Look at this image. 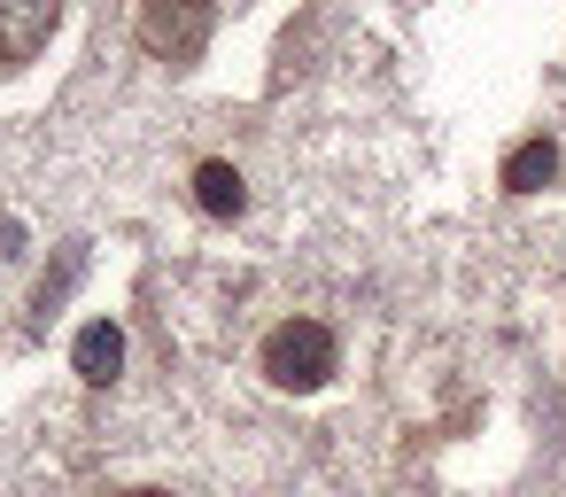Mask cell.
<instances>
[{
	"mask_svg": "<svg viewBox=\"0 0 566 497\" xmlns=\"http://www.w3.org/2000/svg\"><path fill=\"white\" fill-rule=\"evenodd\" d=\"M256 365H264V381L287 389V396H318V389L342 373V342H334V327H318V319H280V327L264 334Z\"/></svg>",
	"mask_w": 566,
	"mask_h": 497,
	"instance_id": "6da1fadb",
	"label": "cell"
},
{
	"mask_svg": "<svg viewBox=\"0 0 566 497\" xmlns=\"http://www.w3.org/2000/svg\"><path fill=\"white\" fill-rule=\"evenodd\" d=\"M71 365H78V381H86V389H109V381L125 373V327H117V319H94V327H78V342H71Z\"/></svg>",
	"mask_w": 566,
	"mask_h": 497,
	"instance_id": "277c9868",
	"label": "cell"
},
{
	"mask_svg": "<svg viewBox=\"0 0 566 497\" xmlns=\"http://www.w3.org/2000/svg\"><path fill=\"white\" fill-rule=\"evenodd\" d=\"M117 497H171V489H117Z\"/></svg>",
	"mask_w": 566,
	"mask_h": 497,
	"instance_id": "52a82bcc",
	"label": "cell"
},
{
	"mask_svg": "<svg viewBox=\"0 0 566 497\" xmlns=\"http://www.w3.org/2000/svg\"><path fill=\"white\" fill-rule=\"evenodd\" d=\"M195 203H202V218H241L249 187H241V172L226 156H210V164H195Z\"/></svg>",
	"mask_w": 566,
	"mask_h": 497,
	"instance_id": "8992f818",
	"label": "cell"
},
{
	"mask_svg": "<svg viewBox=\"0 0 566 497\" xmlns=\"http://www.w3.org/2000/svg\"><path fill=\"white\" fill-rule=\"evenodd\" d=\"M551 179H558V141H551V133L520 141V148L504 156V172H496V187H504V195H543Z\"/></svg>",
	"mask_w": 566,
	"mask_h": 497,
	"instance_id": "5b68a950",
	"label": "cell"
},
{
	"mask_svg": "<svg viewBox=\"0 0 566 497\" xmlns=\"http://www.w3.org/2000/svg\"><path fill=\"white\" fill-rule=\"evenodd\" d=\"M63 24V0H0V71H24Z\"/></svg>",
	"mask_w": 566,
	"mask_h": 497,
	"instance_id": "3957f363",
	"label": "cell"
},
{
	"mask_svg": "<svg viewBox=\"0 0 566 497\" xmlns=\"http://www.w3.org/2000/svg\"><path fill=\"white\" fill-rule=\"evenodd\" d=\"M210 24H218V0H140L133 40L171 71H195L202 48H210Z\"/></svg>",
	"mask_w": 566,
	"mask_h": 497,
	"instance_id": "7a4b0ae2",
	"label": "cell"
}]
</instances>
